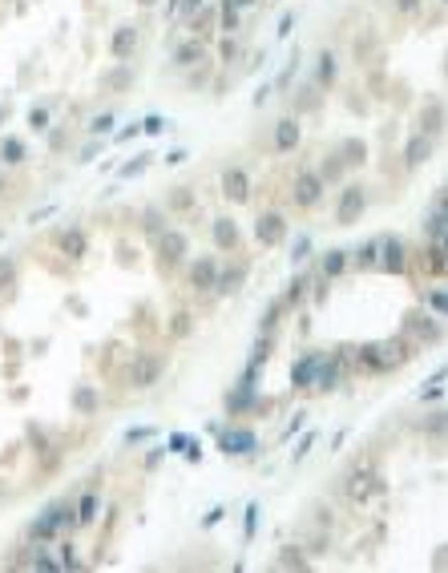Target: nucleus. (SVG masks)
Returning <instances> with one entry per match:
<instances>
[{
  "label": "nucleus",
  "instance_id": "obj_19",
  "mask_svg": "<svg viewBox=\"0 0 448 573\" xmlns=\"http://www.w3.org/2000/svg\"><path fill=\"white\" fill-rule=\"evenodd\" d=\"M319 363H324V351H311V355H303V360L291 368V384H295L299 392H307V387L315 384V375H319Z\"/></svg>",
  "mask_w": 448,
  "mask_h": 573
},
{
  "label": "nucleus",
  "instance_id": "obj_8",
  "mask_svg": "<svg viewBox=\"0 0 448 573\" xmlns=\"http://www.w3.org/2000/svg\"><path fill=\"white\" fill-rule=\"evenodd\" d=\"M255 238H259V247H279L287 238V218L279 210H262L259 218H255Z\"/></svg>",
  "mask_w": 448,
  "mask_h": 573
},
{
  "label": "nucleus",
  "instance_id": "obj_56",
  "mask_svg": "<svg viewBox=\"0 0 448 573\" xmlns=\"http://www.w3.org/2000/svg\"><path fill=\"white\" fill-rule=\"evenodd\" d=\"M149 437H154L149 428H137V432H129V437H125V440H129V444H137V440H149Z\"/></svg>",
  "mask_w": 448,
  "mask_h": 573
},
{
  "label": "nucleus",
  "instance_id": "obj_55",
  "mask_svg": "<svg viewBox=\"0 0 448 573\" xmlns=\"http://www.w3.org/2000/svg\"><path fill=\"white\" fill-rule=\"evenodd\" d=\"M392 4H396L400 13H416V9H420L424 0H392Z\"/></svg>",
  "mask_w": 448,
  "mask_h": 573
},
{
  "label": "nucleus",
  "instance_id": "obj_22",
  "mask_svg": "<svg viewBox=\"0 0 448 573\" xmlns=\"http://www.w3.org/2000/svg\"><path fill=\"white\" fill-rule=\"evenodd\" d=\"M210 238H214V247H218V250H238V242H242V230H238L235 218H214Z\"/></svg>",
  "mask_w": 448,
  "mask_h": 573
},
{
  "label": "nucleus",
  "instance_id": "obj_49",
  "mask_svg": "<svg viewBox=\"0 0 448 573\" xmlns=\"http://www.w3.org/2000/svg\"><path fill=\"white\" fill-rule=\"evenodd\" d=\"M13 274H16V267H13V259L9 255H0V295L13 286Z\"/></svg>",
  "mask_w": 448,
  "mask_h": 573
},
{
  "label": "nucleus",
  "instance_id": "obj_24",
  "mask_svg": "<svg viewBox=\"0 0 448 573\" xmlns=\"http://www.w3.org/2000/svg\"><path fill=\"white\" fill-rule=\"evenodd\" d=\"M408 327H412V336H420L424 343H440V327H444V319H428L424 311H416V315H408Z\"/></svg>",
  "mask_w": 448,
  "mask_h": 573
},
{
  "label": "nucleus",
  "instance_id": "obj_14",
  "mask_svg": "<svg viewBox=\"0 0 448 573\" xmlns=\"http://www.w3.org/2000/svg\"><path fill=\"white\" fill-rule=\"evenodd\" d=\"M432 154H436V137L432 134H412L408 146H404V170H420Z\"/></svg>",
  "mask_w": 448,
  "mask_h": 573
},
{
  "label": "nucleus",
  "instance_id": "obj_9",
  "mask_svg": "<svg viewBox=\"0 0 448 573\" xmlns=\"http://www.w3.org/2000/svg\"><path fill=\"white\" fill-rule=\"evenodd\" d=\"M299 141H303L299 117H279L271 129V154H291V150H299Z\"/></svg>",
  "mask_w": 448,
  "mask_h": 573
},
{
  "label": "nucleus",
  "instance_id": "obj_50",
  "mask_svg": "<svg viewBox=\"0 0 448 573\" xmlns=\"http://www.w3.org/2000/svg\"><path fill=\"white\" fill-rule=\"evenodd\" d=\"M146 166H149V154H137L134 162H125L122 178H134V174H142V170H146Z\"/></svg>",
  "mask_w": 448,
  "mask_h": 573
},
{
  "label": "nucleus",
  "instance_id": "obj_61",
  "mask_svg": "<svg viewBox=\"0 0 448 573\" xmlns=\"http://www.w3.org/2000/svg\"><path fill=\"white\" fill-rule=\"evenodd\" d=\"M137 4H158V0H137Z\"/></svg>",
  "mask_w": 448,
  "mask_h": 573
},
{
  "label": "nucleus",
  "instance_id": "obj_2",
  "mask_svg": "<svg viewBox=\"0 0 448 573\" xmlns=\"http://www.w3.org/2000/svg\"><path fill=\"white\" fill-rule=\"evenodd\" d=\"M154 255L162 262V271H178V267L190 259V238L182 235V230H170V226H166L162 235H154Z\"/></svg>",
  "mask_w": 448,
  "mask_h": 573
},
{
  "label": "nucleus",
  "instance_id": "obj_60",
  "mask_svg": "<svg viewBox=\"0 0 448 573\" xmlns=\"http://www.w3.org/2000/svg\"><path fill=\"white\" fill-rule=\"evenodd\" d=\"M230 4H235V9H250V4H255V0H230Z\"/></svg>",
  "mask_w": 448,
  "mask_h": 573
},
{
  "label": "nucleus",
  "instance_id": "obj_45",
  "mask_svg": "<svg viewBox=\"0 0 448 573\" xmlns=\"http://www.w3.org/2000/svg\"><path fill=\"white\" fill-rule=\"evenodd\" d=\"M440 396H444V372H436L432 384L420 387V400H424V404H428V400H440Z\"/></svg>",
  "mask_w": 448,
  "mask_h": 573
},
{
  "label": "nucleus",
  "instance_id": "obj_26",
  "mask_svg": "<svg viewBox=\"0 0 448 573\" xmlns=\"http://www.w3.org/2000/svg\"><path fill=\"white\" fill-rule=\"evenodd\" d=\"M137 37H142V33H137L134 25H122L117 33H113V41H110V53L117 57V61H125L129 53H137Z\"/></svg>",
  "mask_w": 448,
  "mask_h": 573
},
{
  "label": "nucleus",
  "instance_id": "obj_28",
  "mask_svg": "<svg viewBox=\"0 0 448 573\" xmlns=\"http://www.w3.org/2000/svg\"><path fill=\"white\" fill-rule=\"evenodd\" d=\"M315 174L324 178V186H336V182H343L348 166H343V158H339V154H327L324 162H319V170H315Z\"/></svg>",
  "mask_w": 448,
  "mask_h": 573
},
{
  "label": "nucleus",
  "instance_id": "obj_3",
  "mask_svg": "<svg viewBox=\"0 0 448 573\" xmlns=\"http://www.w3.org/2000/svg\"><path fill=\"white\" fill-rule=\"evenodd\" d=\"M166 375V355H158V351H142V355H134L129 360V387H137V392H146V387H154L158 380Z\"/></svg>",
  "mask_w": 448,
  "mask_h": 573
},
{
  "label": "nucleus",
  "instance_id": "obj_31",
  "mask_svg": "<svg viewBox=\"0 0 448 573\" xmlns=\"http://www.w3.org/2000/svg\"><path fill=\"white\" fill-rule=\"evenodd\" d=\"M375 255H380V238H368V242H360L356 255H348V259H356L351 267H360V271H375Z\"/></svg>",
  "mask_w": 448,
  "mask_h": 573
},
{
  "label": "nucleus",
  "instance_id": "obj_54",
  "mask_svg": "<svg viewBox=\"0 0 448 573\" xmlns=\"http://www.w3.org/2000/svg\"><path fill=\"white\" fill-rule=\"evenodd\" d=\"M28 125H33V129H45V125H49V113H45V109H33V113H28Z\"/></svg>",
  "mask_w": 448,
  "mask_h": 573
},
{
  "label": "nucleus",
  "instance_id": "obj_4",
  "mask_svg": "<svg viewBox=\"0 0 448 573\" xmlns=\"http://www.w3.org/2000/svg\"><path fill=\"white\" fill-rule=\"evenodd\" d=\"M368 210V186L363 182H351V186L339 190L336 198V226H356Z\"/></svg>",
  "mask_w": 448,
  "mask_h": 573
},
{
  "label": "nucleus",
  "instance_id": "obj_13",
  "mask_svg": "<svg viewBox=\"0 0 448 573\" xmlns=\"http://www.w3.org/2000/svg\"><path fill=\"white\" fill-rule=\"evenodd\" d=\"M218 449L226 456H250V452L259 449V437L250 432V428H226L223 437H218Z\"/></svg>",
  "mask_w": 448,
  "mask_h": 573
},
{
  "label": "nucleus",
  "instance_id": "obj_18",
  "mask_svg": "<svg viewBox=\"0 0 448 573\" xmlns=\"http://www.w3.org/2000/svg\"><path fill=\"white\" fill-rule=\"evenodd\" d=\"M57 247H61V255H65V259L81 262V259H85V250H89V235L81 230V226H65V230H61V238H57Z\"/></svg>",
  "mask_w": 448,
  "mask_h": 573
},
{
  "label": "nucleus",
  "instance_id": "obj_17",
  "mask_svg": "<svg viewBox=\"0 0 448 573\" xmlns=\"http://www.w3.org/2000/svg\"><path fill=\"white\" fill-rule=\"evenodd\" d=\"M339 375H343V360H336L331 351H324V363H319V375H315V392L327 396V392H336L339 387Z\"/></svg>",
  "mask_w": 448,
  "mask_h": 573
},
{
  "label": "nucleus",
  "instance_id": "obj_7",
  "mask_svg": "<svg viewBox=\"0 0 448 573\" xmlns=\"http://www.w3.org/2000/svg\"><path fill=\"white\" fill-rule=\"evenodd\" d=\"M375 271H384V274H408V247H404L396 235H380Z\"/></svg>",
  "mask_w": 448,
  "mask_h": 573
},
{
  "label": "nucleus",
  "instance_id": "obj_12",
  "mask_svg": "<svg viewBox=\"0 0 448 573\" xmlns=\"http://www.w3.org/2000/svg\"><path fill=\"white\" fill-rule=\"evenodd\" d=\"M262 408L259 400V384H250V380H238L235 387H230V396H226V412L230 416H247V412Z\"/></svg>",
  "mask_w": 448,
  "mask_h": 573
},
{
  "label": "nucleus",
  "instance_id": "obj_25",
  "mask_svg": "<svg viewBox=\"0 0 448 573\" xmlns=\"http://www.w3.org/2000/svg\"><path fill=\"white\" fill-rule=\"evenodd\" d=\"M348 267H351V262H348V250L331 247V250H324V255H319V274H324L327 283H331V279H339Z\"/></svg>",
  "mask_w": 448,
  "mask_h": 573
},
{
  "label": "nucleus",
  "instance_id": "obj_15",
  "mask_svg": "<svg viewBox=\"0 0 448 573\" xmlns=\"http://www.w3.org/2000/svg\"><path fill=\"white\" fill-rule=\"evenodd\" d=\"M448 230V214H444V190H436L432 210L424 214V242H444Z\"/></svg>",
  "mask_w": 448,
  "mask_h": 573
},
{
  "label": "nucleus",
  "instance_id": "obj_47",
  "mask_svg": "<svg viewBox=\"0 0 448 573\" xmlns=\"http://www.w3.org/2000/svg\"><path fill=\"white\" fill-rule=\"evenodd\" d=\"M113 129V113H97L93 122H89V137H105Z\"/></svg>",
  "mask_w": 448,
  "mask_h": 573
},
{
  "label": "nucleus",
  "instance_id": "obj_33",
  "mask_svg": "<svg viewBox=\"0 0 448 573\" xmlns=\"http://www.w3.org/2000/svg\"><path fill=\"white\" fill-rule=\"evenodd\" d=\"M307 291H311V274L303 271V274H295L291 279V286H287V299H283V307L291 311V307H299V303L307 299Z\"/></svg>",
  "mask_w": 448,
  "mask_h": 573
},
{
  "label": "nucleus",
  "instance_id": "obj_52",
  "mask_svg": "<svg viewBox=\"0 0 448 573\" xmlns=\"http://www.w3.org/2000/svg\"><path fill=\"white\" fill-rule=\"evenodd\" d=\"M166 129V117H146L142 122V134H162Z\"/></svg>",
  "mask_w": 448,
  "mask_h": 573
},
{
  "label": "nucleus",
  "instance_id": "obj_10",
  "mask_svg": "<svg viewBox=\"0 0 448 573\" xmlns=\"http://www.w3.org/2000/svg\"><path fill=\"white\" fill-rule=\"evenodd\" d=\"M247 274H250V262H247V259H238V262H218V283H214V295H218V299L235 295L238 286L247 283Z\"/></svg>",
  "mask_w": 448,
  "mask_h": 573
},
{
  "label": "nucleus",
  "instance_id": "obj_35",
  "mask_svg": "<svg viewBox=\"0 0 448 573\" xmlns=\"http://www.w3.org/2000/svg\"><path fill=\"white\" fill-rule=\"evenodd\" d=\"M0 158H4L9 166H25L28 162L25 141H21V137H4V141H0Z\"/></svg>",
  "mask_w": 448,
  "mask_h": 573
},
{
  "label": "nucleus",
  "instance_id": "obj_42",
  "mask_svg": "<svg viewBox=\"0 0 448 573\" xmlns=\"http://www.w3.org/2000/svg\"><path fill=\"white\" fill-rule=\"evenodd\" d=\"M424 303L436 311V319H444V311H448V291H444V286H432V291L424 295Z\"/></svg>",
  "mask_w": 448,
  "mask_h": 573
},
{
  "label": "nucleus",
  "instance_id": "obj_30",
  "mask_svg": "<svg viewBox=\"0 0 448 573\" xmlns=\"http://www.w3.org/2000/svg\"><path fill=\"white\" fill-rule=\"evenodd\" d=\"M129 85H134V69L129 65H117V69H110V73L101 77V89H110V93H122Z\"/></svg>",
  "mask_w": 448,
  "mask_h": 573
},
{
  "label": "nucleus",
  "instance_id": "obj_37",
  "mask_svg": "<svg viewBox=\"0 0 448 573\" xmlns=\"http://www.w3.org/2000/svg\"><path fill=\"white\" fill-rule=\"evenodd\" d=\"M97 404H101V396L93 392V387H77L73 392V412H81V416H93Z\"/></svg>",
  "mask_w": 448,
  "mask_h": 573
},
{
  "label": "nucleus",
  "instance_id": "obj_20",
  "mask_svg": "<svg viewBox=\"0 0 448 573\" xmlns=\"http://www.w3.org/2000/svg\"><path fill=\"white\" fill-rule=\"evenodd\" d=\"M57 533H61V529H57V521H53L49 505H45V509H41L37 517L28 521V529H25V537H28V541H33V545H41V541L49 545V541H53V537H57Z\"/></svg>",
  "mask_w": 448,
  "mask_h": 573
},
{
  "label": "nucleus",
  "instance_id": "obj_34",
  "mask_svg": "<svg viewBox=\"0 0 448 573\" xmlns=\"http://www.w3.org/2000/svg\"><path fill=\"white\" fill-rule=\"evenodd\" d=\"M166 226H170V218H166L162 206H146V210H142V230H146L149 238H154V235H162Z\"/></svg>",
  "mask_w": 448,
  "mask_h": 573
},
{
  "label": "nucleus",
  "instance_id": "obj_16",
  "mask_svg": "<svg viewBox=\"0 0 448 573\" xmlns=\"http://www.w3.org/2000/svg\"><path fill=\"white\" fill-rule=\"evenodd\" d=\"M223 198L226 202H250V178L242 166H230L223 174Z\"/></svg>",
  "mask_w": 448,
  "mask_h": 573
},
{
  "label": "nucleus",
  "instance_id": "obj_58",
  "mask_svg": "<svg viewBox=\"0 0 448 573\" xmlns=\"http://www.w3.org/2000/svg\"><path fill=\"white\" fill-rule=\"evenodd\" d=\"M218 521H223V509H214V513H206V521H202V525H206V529H210V525H218Z\"/></svg>",
  "mask_w": 448,
  "mask_h": 573
},
{
  "label": "nucleus",
  "instance_id": "obj_59",
  "mask_svg": "<svg viewBox=\"0 0 448 573\" xmlns=\"http://www.w3.org/2000/svg\"><path fill=\"white\" fill-rule=\"evenodd\" d=\"M0 198H9V178L0 174Z\"/></svg>",
  "mask_w": 448,
  "mask_h": 573
},
{
  "label": "nucleus",
  "instance_id": "obj_38",
  "mask_svg": "<svg viewBox=\"0 0 448 573\" xmlns=\"http://www.w3.org/2000/svg\"><path fill=\"white\" fill-rule=\"evenodd\" d=\"M190 206H194V190H190V186H178V190H170V194H166V210H170V214L190 210Z\"/></svg>",
  "mask_w": 448,
  "mask_h": 573
},
{
  "label": "nucleus",
  "instance_id": "obj_1",
  "mask_svg": "<svg viewBox=\"0 0 448 573\" xmlns=\"http://www.w3.org/2000/svg\"><path fill=\"white\" fill-rule=\"evenodd\" d=\"M348 355H356L351 368L360 375H388L412 360V343L408 339H372V343L348 348Z\"/></svg>",
  "mask_w": 448,
  "mask_h": 573
},
{
  "label": "nucleus",
  "instance_id": "obj_44",
  "mask_svg": "<svg viewBox=\"0 0 448 573\" xmlns=\"http://www.w3.org/2000/svg\"><path fill=\"white\" fill-rule=\"evenodd\" d=\"M307 259H311V235H299L295 247H291V262L299 267V262H307Z\"/></svg>",
  "mask_w": 448,
  "mask_h": 573
},
{
  "label": "nucleus",
  "instance_id": "obj_43",
  "mask_svg": "<svg viewBox=\"0 0 448 573\" xmlns=\"http://www.w3.org/2000/svg\"><path fill=\"white\" fill-rule=\"evenodd\" d=\"M440 125H444V109H440V101H432V109H424V134H440Z\"/></svg>",
  "mask_w": 448,
  "mask_h": 573
},
{
  "label": "nucleus",
  "instance_id": "obj_46",
  "mask_svg": "<svg viewBox=\"0 0 448 573\" xmlns=\"http://www.w3.org/2000/svg\"><path fill=\"white\" fill-rule=\"evenodd\" d=\"M218 9H223V21H218V28H223V33H235V28H238V9L230 4V0H223Z\"/></svg>",
  "mask_w": 448,
  "mask_h": 573
},
{
  "label": "nucleus",
  "instance_id": "obj_6",
  "mask_svg": "<svg viewBox=\"0 0 448 573\" xmlns=\"http://www.w3.org/2000/svg\"><path fill=\"white\" fill-rule=\"evenodd\" d=\"M218 262L214 255H202V259H186V283L190 291L198 295H214V283H218Z\"/></svg>",
  "mask_w": 448,
  "mask_h": 573
},
{
  "label": "nucleus",
  "instance_id": "obj_32",
  "mask_svg": "<svg viewBox=\"0 0 448 573\" xmlns=\"http://www.w3.org/2000/svg\"><path fill=\"white\" fill-rule=\"evenodd\" d=\"M73 509H77V525H81V529H89V525L97 521V509H101V497H97V493H85V497L77 500Z\"/></svg>",
  "mask_w": 448,
  "mask_h": 573
},
{
  "label": "nucleus",
  "instance_id": "obj_21",
  "mask_svg": "<svg viewBox=\"0 0 448 573\" xmlns=\"http://www.w3.org/2000/svg\"><path fill=\"white\" fill-rule=\"evenodd\" d=\"M311 81L319 89H331L339 81V61H336V53L331 49H319V57H315V73H311Z\"/></svg>",
  "mask_w": 448,
  "mask_h": 573
},
{
  "label": "nucleus",
  "instance_id": "obj_39",
  "mask_svg": "<svg viewBox=\"0 0 448 573\" xmlns=\"http://www.w3.org/2000/svg\"><path fill=\"white\" fill-rule=\"evenodd\" d=\"M303 553H307L303 545H283L279 549V565H283V569H307V557H303Z\"/></svg>",
  "mask_w": 448,
  "mask_h": 573
},
{
  "label": "nucleus",
  "instance_id": "obj_5",
  "mask_svg": "<svg viewBox=\"0 0 448 573\" xmlns=\"http://www.w3.org/2000/svg\"><path fill=\"white\" fill-rule=\"evenodd\" d=\"M324 198H327L324 178L315 174V170H299L295 186H291V202H295L299 210H315V206H319Z\"/></svg>",
  "mask_w": 448,
  "mask_h": 573
},
{
  "label": "nucleus",
  "instance_id": "obj_41",
  "mask_svg": "<svg viewBox=\"0 0 448 573\" xmlns=\"http://www.w3.org/2000/svg\"><path fill=\"white\" fill-rule=\"evenodd\" d=\"M283 311H287V307H283V299H274L271 307L262 311V319H259V331H262V336H271V331H274V323L283 319Z\"/></svg>",
  "mask_w": 448,
  "mask_h": 573
},
{
  "label": "nucleus",
  "instance_id": "obj_27",
  "mask_svg": "<svg viewBox=\"0 0 448 573\" xmlns=\"http://www.w3.org/2000/svg\"><path fill=\"white\" fill-rule=\"evenodd\" d=\"M336 154L343 158V166H348V170H360V166L368 162V146H363L360 137H343Z\"/></svg>",
  "mask_w": 448,
  "mask_h": 573
},
{
  "label": "nucleus",
  "instance_id": "obj_36",
  "mask_svg": "<svg viewBox=\"0 0 448 573\" xmlns=\"http://www.w3.org/2000/svg\"><path fill=\"white\" fill-rule=\"evenodd\" d=\"M166 331H170V339H186L190 331H194V311H186V307H182V311H174V315H170V327H166Z\"/></svg>",
  "mask_w": 448,
  "mask_h": 573
},
{
  "label": "nucleus",
  "instance_id": "obj_57",
  "mask_svg": "<svg viewBox=\"0 0 448 573\" xmlns=\"http://www.w3.org/2000/svg\"><path fill=\"white\" fill-rule=\"evenodd\" d=\"M186 440H190V437H182V432H178V437H170V449L182 452V449H186Z\"/></svg>",
  "mask_w": 448,
  "mask_h": 573
},
{
  "label": "nucleus",
  "instance_id": "obj_23",
  "mask_svg": "<svg viewBox=\"0 0 448 573\" xmlns=\"http://www.w3.org/2000/svg\"><path fill=\"white\" fill-rule=\"evenodd\" d=\"M420 262H424V274H432V279H444V271H448L444 242H424V250H420Z\"/></svg>",
  "mask_w": 448,
  "mask_h": 573
},
{
  "label": "nucleus",
  "instance_id": "obj_51",
  "mask_svg": "<svg viewBox=\"0 0 448 573\" xmlns=\"http://www.w3.org/2000/svg\"><path fill=\"white\" fill-rule=\"evenodd\" d=\"M202 4H206V0H178V13H182V16L190 21V16H194V13L202 9Z\"/></svg>",
  "mask_w": 448,
  "mask_h": 573
},
{
  "label": "nucleus",
  "instance_id": "obj_48",
  "mask_svg": "<svg viewBox=\"0 0 448 573\" xmlns=\"http://www.w3.org/2000/svg\"><path fill=\"white\" fill-rule=\"evenodd\" d=\"M57 569H81V557H77V545H61V557H57Z\"/></svg>",
  "mask_w": 448,
  "mask_h": 573
},
{
  "label": "nucleus",
  "instance_id": "obj_29",
  "mask_svg": "<svg viewBox=\"0 0 448 573\" xmlns=\"http://www.w3.org/2000/svg\"><path fill=\"white\" fill-rule=\"evenodd\" d=\"M271 351H274V339L271 336H262L259 331V339H255V348H250V372H262V368H267V363H271Z\"/></svg>",
  "mask_w": 448,
  "mask_h": 573
},
{
  "label": "nucleus",
  "instance_id": "obj_53",
  "mask_svg": "<svg viewBox=\"0 0 448 573\" xmlns=\"http://www.w3.org/2000/svg\"><path fill=\"white\" fill-rule=\"evenodd\" d=\"M255 525H259V505H247V525H242L247 537H255Z\"/></svg>",
  "mask_w": 448,
  "mask_h": 573
},
{
  "label": "nucleus",
  "instance_id": "obj_11",
  "mask_svg": "<svg viewBox=\"0 0 448 573\" xmlns=\"http://www.w3.org/2000/svg\"><path fill=\"white\" fill-rule=\"evenodd\" d=\"M206 61V37H186L170 49V65L174 69H198Z\"/></svg>",
  "mask_w": 448,
  "mask_h": 573
},
{
  "label": "nucleus",
  "instance_id": "obj_40",
  "mask_svg": "<svg viewBox=\"0 0 448 573\" xmlns=\"http://www.w3.org/2000/svg\"><path fill=\"white\" fill-rule=\"evenodd\" d=\"M295 109H299V113L319 109V85H303V89H295Z\"/></svg>",
  "mask_w": 448,
  "mask_h": 573
}]
</instances>
